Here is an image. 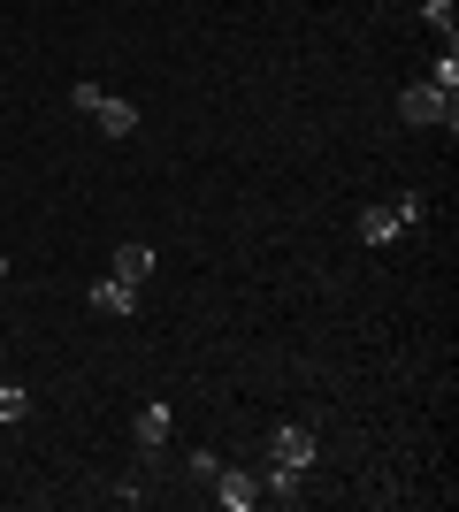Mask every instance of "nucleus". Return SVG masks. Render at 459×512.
Returning a JSON list of instances; mask_svg holds the SVG:
<instances>
[{
	"mask_svg": "<svg viewBox=\"0 0 459 512\" xmlns=\"http://www.w3.org/2000/svg\"><path fill=\"white\" fill-rule=\"evenodd\" d=\"M421 23H429V31H444V46H452V0H421Z\"/></svg>",
	"mask_w": 459,
	"mask_h": 512,
	"instance_id": "obj_11",
	"label": "nucleus"
},
{
	"mask_svg": "<svg viewBox=\"0 0 459 512\" xmlns=\"http://www.w3.org/2000/svg\"><path fill=\"white\" fill-rule=\"evenodd\" d=\"M161 444H169V406H146V413H138V451L161 459Z\"/></svg>",
	"mask_w": 459,
	"mask_h": 512,
	"instance_id": "obj_7",
	"label": "nucleus"
},
{
	"mask_svg": "<svg viewBox=\"0 0 459 512\" xmlns=\"http://www.w3.org/2000/svg\"><path fill=\"white\" fill-rule=\"evenodd\" d=\"M131 306H138V283H123V276H100V283H92V314L123 321Z\"/></svg>",
	"mask_w": 459,
	"mask_h": 512,
	"instance_id": "obj_6",
	"label": "nucleus"
},
{
	"mask_svg": "<svg viewBox=\"0 0 459 512\" xmlns=\"http://www.w3.org/2000/svg\"><path fill=\"white\" fill-rule=\"evenodd\" d=\"M429 85H437V92H459V54H452V46L429 62Z\"/></svg>",
	"mask_w": 459,
	"mask_h": 512,
	"instance_id": "obj_10",
	"label": "nucleus"
},
{
	"mask_svg": "<svg viewBox=\"0 0 459 512\" xmlns=\"http://www.w3.org/2000/svg\"><path fill=\"white\" fill-rule=\"evenodd\" d=\"M69 107H77V115H85L100 138H131V130H138V107L115 100L108 85H69Z\"/></svg>",
	"mask_w": 459,
	"mask_h": 512,
	"instance_id": "obj_2",
	"label": "nucleus"
},
{
	"mask_svg": "<svg viewBox=\"0 0 459 512\" xmlns=\"http://www.w3.org/2000/svg\"><path fill=\"white\" fill-rule=\"evenodd\" d=\"M314 459H322V436L299 428V421H276V428H268V482H261V490L276 497V505H299Z\"/></svg>",
	"mask_w": 459,
	"mask_h": 512,
	"instance_id": "obj_1",
	"label": "nucleus"
},
{
	"mask_svg": "<svg viewBox=\"0 0 459 512\" xmlns=\"http://www.w3.org/2000/svg\"><path fill=\"white\" fill-rule=\"evenodd\" d=\"M23 413H31V390H23V383H0V428L23 421Z\"/></svg>",
	"mask_w": 459,
	"mask_h": 512,
	"instance_id": "obj_9",
	"label": "nucleus"
},
{
	"mask_svg": "<svg viewBox=\"0 0 459 512\" xmlns=\"http://www.w3.org/2000/svg\"><path fill=\"white\" fill-rule=\"evenodd\" d=\"M0 283H8V260H0Z\"/></svg>",
	"mask_w": 459,
	"mask_h": 512,
	"instance_id": "obj_12",
	"label": "nucleus"
},
{
	"mask_svg": "<svg viewBox=\"0 0 459 512\" xmlns=\"http://www.w3.org/2000/svg\"><path fill=\"white\" fill-rule=\"evenodd\" d=\"M398 123H414V130H452V123H459V92H437L429 77H421V85L398 92Z\"/></svg>",
	"mask_w": 459,
	"mask_h": 512,
	"instance_id": "obj_3",
	"label": "nucleus"
},
{
	"mask_svg": "<svg viewBox=\"0 0 459 512\" xmlns=\"http://www.w3.org/2000/svg\"><path fill=\"white\" fill-rule=\"evenodd\" d=\"M207 490H215V505H222V512H253V505H261V482H253L245 467H222Z\"/></svg>",
	"mask_w": 459,
	"mask_h": 512,
	"instance_id": "obj_5",
	"label": "nucleus"
},
{
	"mask_svg": "<svg viewBox=\"0 0 459 512\" xmlns=\"http://www.w3.org/2000/svg\"><path fill=\"white\" fill-rule=\"evenodd\" d=\"M421 214H429V199H421V192L391 199V207H368V214H360V245H391L398 230H414Z\"/></svg>",
	"mask_w": 459,
	"mask_h": 512,
	"instance_id": "obj_4",
	"label": "nucleus"
},
{
	"mask_svg": "<svg viewBox=\"0 0 459 512\" xmlns=\"http://www.w3.org/2000/svg\"><path fill=\"white\" fill-rule=\"evenodd\" d=\"M108 276L146 283V276H153V245H115V268H108Z\"/></svg>",
	"mask_w": 459,
	"mask_h": 512,
	"instance_id": "obj_8",
	"label": "nucleus"
}]
</instances>
